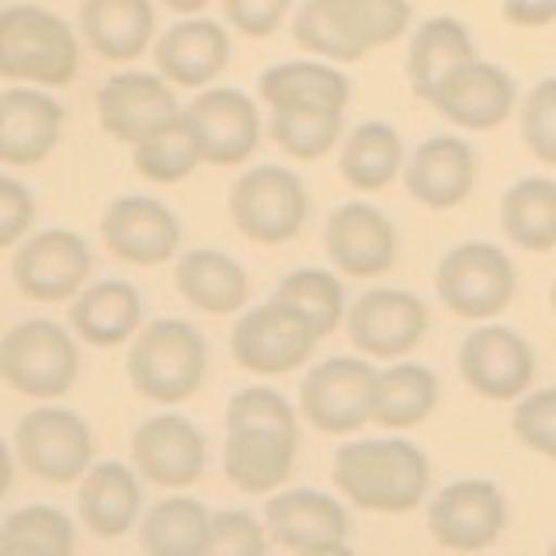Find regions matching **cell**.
<instances>
[{
  "instance_id": "35",
  "label": "cell",
  "mask_w": 556,
  "mask_h": 556,
  "mask_svg": "<svg viewBox=\"0 0 556 556\" xmlns=\"http://www.w3.org/2000/svg\"><path fill=\"white\" fill-rule=\"evenodd\" d=\"M268 136L278 150H286L292 161L313 164L327 156L344 136V109L327 104H282L268 109Z\"/></svg>"
},
{
  "instance_id": "27",
  "label": "cell",
  "mask_w": 556,
  "mask_h": 556,
  "mask_svg": "<svg viewBox=\"0 0 556 556\" xmlns=\"http://www.w3.org/2000/svg\"><path fill=\"white\" fill-rule=\"evenodd\" d=\"M70 327L74 334L94 348H115L132 341L143 327V295L126 278H101L87 282L70 300Z\"/></svg>"
},
{
  "instance_id": "47",
  "label": "cell",
  "mask_w": 556,
  "mask_h": 556,
  "mask_svg": "<svg viewBox=\"0 0 556 556\" xmlns=\"http://www.w3.org/2000/svg\"><path fill=\"white\" fill-rule=\"evenodd\" d=\"M501 14L515 28H546L556 22V0H501Z\"/></svg>"
},
{
  "instance_id": "37",
  "label": "cell",
  "mask_w": 556,
  "mask_h": 556,
  "mask_svg": "<svg viewBox=\"0 0 556 556\" xmlns=\"http://www.w3.org/2000/svg\"><path fill=\"white\" fill-rule=\"evenodd\" d=\"M292 42L330 63H358L369 56L355 39L344 0H303L292 14Z\"/></svg>"
},
{
  "instance_id": "46",
  "label": "cell",
  "mask_w": 556,
  "mask_h": 556,
  "mask_svg": "<svg viewBox=\"0 0 556 556\" xmlns=\"http://www.w3.org/2000/svg\"><path fill=\"white\" fill-rule=\"evenodd\" d=\"M35 223V199L31 191L11 178V174H0V251L17 248Z\"/></svg>"
},
{
  "instance_id": "14",
  "label": "cell",
  "mask_w": 556,
  "mask_h": 556,
  "mask_svg": "<svg viewBox=\"0 0 556 556\" xmlns=\"http://www.w3.org/2000/svg\"><path fill=\"white\" fill-rule=\"evenodd\" d=\"M459 376L469 390L494 404H515L535 382L532 344L504 324H480L459 344Z\"/></svg>"
},
{
  "instance_id": "38",
  "label": "cell",
  "mask_w": 556,
  "mask_h": 556,
  "mask_svg": "<svg viewBox=\"0 0 556 556\" xmlns=\"http://www.w3.org/2000/svg\"><path fill=\"white\" fill-rule=\"evenodd\" d=\"M77 546L74 518L52 504H25L0 521V553L70 556Z\"/></svg>"
},
{
  "instance_id": "39",
  "label": "cell",
  "mask_w": 556,
  "mask_h": 556,
  "mask_svg": "<svg viewBox=\"0 0 556 556\" xmlns=\"http://www.w3.org/2000/svg\"><path fill=\"white\" fill-rule=\"evenodd\" d=\"M275 300H282L295 306L303 317L313 324V330L324 338H330L344 324L348 313V292L344 282L327 268H295L289 271L282 282L275 286Z\"/></svg>"
},
{
  "instance_id": "21",
  "label": "cell",
  "mask_w": 556,
  "mask_h": 556,
  "mask_svg": "<svg viewBox=\"0 0 556 556\" xmlns=\"http://www.w3.org/2000/svg\"><path fill=\"white\" fill-rule=\"evenodd\" d=\"M300 459V431L268 428V425H240L226 428L223 439V473L240 494L268 497L292 477Z\"/></svg>"
},
{
  "instance_id": "26",
  "label": "cell",
  "mask_w": 556,
  "mask_h": 556,
  "mask_svg": "<svg viewBox=\"0 0 556 556\" xmlns=\"http://www.w3.org/2000/svg\"><path fill=\"white\" fill-rule=\"evenodd\" d=\"M77 28L101 60L132 63L156 39V8L153 0H84Z\"/></svg>"
},
{
  "instance_id": "29",
  "label": "cell",
  "mask_w": 556,
  "mask_h": 556,
  "mask_svg": "<svg viewBox=\"0 0 556 556\" xmlns=\"http://www.w3.org/2000/svg\"><path fill=\"white\" fill-rule=\"evenodd\" d=\"M257 98L268 109H282V104H327V109L348 112L355 87L352 77L330 60H286L268 66L257 77Z\"/></svg>"
},
{
  "instance_id": "18",
  "label": "cell",
  "mask_w": 556,
  "mask_h": 556,
  "mask_svg": "<svg viewBox=\"0 0 556 556\" xmlns=\"http://www.w3.org/2000/svg\"><path fill=\"white\" fill-rule=\"evenodd\" d=\"M129 452L139 477L164 491H185L205 473V434L185 414L174 410L139 421L129 439Z\"/></svg>"
},
{
  "instance_id": "4",
  "label": "cell",
  "mask_w": 556,
  "mask_h": 556,
  "mask_svg": "<svg viewBox=\"0 0 556 556\" xmlns=\"http://www.w3.org/2000/svg\"><path fill=\"white\" fill-rule=\"evenodd\" d=\"M80 376L77 338L56 320L31 317L0 338V379L31 400H60Z\"/></svg>"
},
{
  "instance_id": "36",
  "label": "cell",
  "mask_w": 556,
  "mask_h": 556,
  "mask_svg": "<svg viewBox=\"0 0 556 556\" xmlns=\"http://www.w3.org/2000/svg\"><path fill=\"white\" fill-rule=\"evenodd\" d=\"M202 164V150L185 109L161 122L139 143H132V167L153 185H178L195 174Z\"/></svg>"
},
{
  "instance_id": "20",
  "label": "cell",
  "mask_w": 556,
  "mask_h": 556,
  "mask_svg": "<svg viewBox=\"0 0 556 556\" xmlns=\"http://www.w3.org/2000/svg\"><path fill=\"white\" fill-rule=\"evenodd\" d=\"M66 109L46 87L14 84L0 91V164L39 167L63 139Z\"/></svg>"
},
{
  "instance_id": "48",
  "label": "cell",
  "mask_w": 556,
  "mask_h": 556,
  "mask_svg": "<svg viewBox=\"0 0 556 556\" xmlns=\"http://www.w3.org/2000/svg\"><path fill=\"white\" fill-rule=\"evenodd\" d=\"M11 483H14V452L4 439H0V497L11 491Z\"/></svg>"
},
{
  "instance_id": "24",
  "label": "cell",
  "mask_w": 556,
  "mask_h": 556,
  "mask_svg": "<svg viewBox=\"0 0 556 556\" xmlns=\"http://www.w3.org/2000/svg\"><path fill=\"white\" fill-rule=\"evenodd\" d=\"M153 63L174 87L202 91L230 63V31L213 17L185 14L153 39Z\"/></svg>"
},
{
  "instance_id": "12",
  "label": "cell",
  "mask_w": 556,
  "mask_h": 556,
  "mask_svg": "<svg viewBox=\"0 0 556 556\" xmlns=\"http://www.w3.org/2000/svg\"><path fill=\"white\" fill-rule=\"evenodd\" d=\"M428 306L421 295L407 289L379 286L348 306L344 330L355 352L376 362H396L407 358L428 334Z\"/></svg>"
},
{
  "instance_id": "16",
  "label": "cell",
  "mask_w": 556,
  "mask_h": 556,
  "mask_svg": "<svg viewBox=\"0 0 556 556\" xmlns=\"http://www.w3.org/2000/svg\"><path fill=\"white\" fill-rule=\"evenodd\" d=\"M428 104L445 122L466 132H491L511 118L518 104V87L504 66L473 56L434 87Z\"/></svg>"
},
{
  "instance_id": "17",
  "label": "cell",
  "mask_w": 556,
  "mask_h": 556,
  "mask_svg": "<svg viewBox=\"0 0 556 556\" xmlns=\"http://www.w3.org/2000/svg\"><path fill=\"white\" fill-rule=\"evenodd\" d=\"M324 251L348 278H379L396 265L400 237L379 205L352 199L324 223Z\"/></svg>"
},
{
  "instance_id": "51",
  "label": "cell",
  "mask_w": 556,
  "mask_h": 556,
  "mask_svg": "<svg viewBox=\"0 0 556 556\" xmlns=\"http://www.w3.org/2000/svg\"><path fill=\"white\" fill-rule=\"evenodd\" d=\"M549 553H553V556H556V543H553V546H549Z\"/></svg>"
},
{
  "instance_id": "5",
  "label": "cell",
  "mask_w": 556,
  "mask_h": 556,
  "mask_svg": "<svg viewBox=\"0 0 556 556\" xmlns=\"http://www.w3.org/2000/svg\"><path fill=\"white\" fill-rule=\"evenodd\" d=\"M434 292L448 313L463 320H494L518 292L515 261L486 240H466L442 254L434 268Z\"/></svg>"
},
{
  "instance_id": "1",
  "label": "cell",
  "mask_w": 556,
  "mask_h": 556,
  "mask_svg": "<svg viewBox=\"0 0 556 556\" xmlns=\"http://www.w3.org/2000/svg\"><path fill=\"white\" fill-rule=\"evenodd\" d=\"M330 480L338 494L358 511L407 515L421 508L431 491V459L425 448L390 434V439H352L330 459Z\"/></svg>"
},
{
  "instance_id": "25",
  "label": "cell",
  "mask_w": 556,
  "mask_h": 556,
  "mask_svg": "<svg viewBox=\"0 0 556 556\" xmlns=\"http://www.w3.org/2000/svg\"><path fill=\"white\" fill-rule=\"evenodd\" d=\"M139 511H143L139 469L118 459L91 463L77 486V515L84 529L98 539H118L136 529Z\"/></svg>"
},
{
  "instance_id": "30",
  "label": "cell",
  "mask_w": 556,
  "mask_h": 556,
  "mask_svg": "<svg viewBox=\"0 0 556 556\" xmlns=\"http://www.w3.org/2000/svg\"><path fill=\"white\" fill-rule=\"evenodd\" d=\"M477 56L473 35L452 14H434L410 31L407 46V80L414 94L428 101L452 70Z\"/></svg>"
},
{
  "instance_id": "7",
  "label": "cell",
  "mask_w": 556,
  "mask_h": 556,
  "mask_svg": "<svg viewBox=\"0 0 556 556\" xmlns=\"http://www.w3.org/2000/svg\"><path fill=\"white\" fill-rule=\"evenodd\" d=\"M14 456L35 480L66 486L77 483L94 463L91 425L77 410L56 407L42 400V407L28 410L14 428Z\"/></svg>"
},
{
  "instance_id": "49",
  "label": "cell",
  "mask_w": 556,
  "mask_h": 556,
  "mask_svg": "<svg viewBox=\"0 0 556 556\" xmlns=\"http://www.w3.org/2000/svg\"><path fill=\"white\" fill-rule=\"evenodd\" d=\"M161 4L167 8V11H174V14H202L205 8H208V0H161Z\"/></svg>"
},
{
  "instance_id": "34",
  "label": "cell",
  "mask_w": 556,
  "mask_h": 556,
  "mask_svg": "<svg viewBox=\"0 0 556 556\" xmlns=\"http://www.w3.org/2000/svg\"><path fill=\"white\" fill-rule=\"evenodd\" d=\"M501 230L518 251L546 254L556 248V181L543 174L518 178L501 195Z\"/></svg>"
},
{
  "instance_id": "43",
  "label": "cell",
  "mask_w": 556,
  "mask_h": 556,
  "mask_svg": "<svg viewBox=\"0 0 556 556\" xmlns=\"http://www.w3.org/2000/svg\"><path fill=\"white\" fill-rule=\"evenodd\" d=\"M300 417L295 404L271 387H243L230 400H226L223 425L240 428V425H268V428H295L300 431Z\"/></svg>"
},
{
  "instance_id": "45",
  "label": "cell",
  "mask_w": 556,
  "mask_h": 556,
  "mask_svg": "<svg viewBox=\"0 0 556 556\" xmlns=\"http://www.w3.org/2000/svg\"><path fill=\"white\" fill-rule=\"evenodd\" d=\"M295 0H223L226 25L248 39H271L286 25Z\"/></svg>"
},
{
  "instance_id": "3",
  "label": "cell",
  "mask_w": 556,
  "mask_h": 556,
  "mask_svg": "<svg viewBox=\"0 0 556 556\" xmlns=\"http://www.w3.org/2000/svg\"><path fill=\"white\" fill-rule=\"evenodd\" d=\"M208 344L199 327L178 317H161L139 327L129 344L126 376L132 390L153 404H185L205 382Z\"/></svg>"
},
{
  "instance_id": "44",
  "label": "cell",
  "mask_w": 556,
  "mask_h": 556,
  "mask_svg": "<svg viewBox=\"0 0 556 556\" xmlns=\"http://www.w3.org/2000/svg\"><path fill=\"white\" fill-rule=\"evenodd\" d=\"M271 535L257 515L243 508H219L208 521V553L219 556H261L268 553Z\"/></svg>"
},
{
  "instance_id": "31",
  "label": "cell",
  "mask_w": 556,
  "mask_h": 556,
  "mask_svg": "<svg viewBox=\"0 0 556 556\" xmlns=\"http://www.w3.org/2000/svg\"><path fill=\"white\" fill-rule=\"evenodd\" d=\"M338 170L348 185L365 191V195L390 188L404 174V139L390 122H358L341 143Z\"/></svg>"
},
{
  "instance_id": "13",
  "label": "cell",
  "mask_w": 556,
  "mask_h": 556,
  "mask_svg": "<svg viewBox=\"0 0 556 556\" xmlns=\"http://www.w3.org/2000/svg\"><path fill=\"white\" fill-rule=\"evenodd\" d=\"M504 529H508V501L494 480H452L428 501V532L442 549H491Z\"/></svg>"
},
{
  "instance_id": "11",
  "label": "cell",
  "mask_w": 556,
  "mask_h": 556,
  "mask_svg": "<svg viewBox=\"0 0 556 556\" xmlns=\"http://www.w3.org/2000/svg\"><path fill=\"white\" fill-rule=\"evenodd\" d=\"M91 271V243L63 226L25 237L11 257L14 286L31 303H70L87 286Z\"/></svg>"
},
{
  "instance_id": "41",
  "label": "cell",
  "mask_w": 556,
  "mask_h": 556,
  "mask_svg": "<svg viewBox=\"0 0 556 556\" xmlns=\"http://www.w3.org/2000/svg\"><path fill=\"white\" fill-rule=\"evenodd\" d=\"M518 132H521V143H526V150L539 164L556 167V77L539 80L532 91L521 98Z\"/></svg>"
},
{
  "instance_id": "22",
  "label": "cell",
  "mask_w": 556,
  "mask_h": 556,
  "mask_svg": "<svg viewBox=\"0 0 556 556\" xmlns=\"http://www.w3.org/2000/svg\"><path fill=\"white\" fill-rule=\"evenodd\" d=\"M98 122L118 143H139L147 132H153L161 122L181 112L174 84L161 74H147V70H122L112 74L98 87L94 94Z\"/></svg>"
},
{
  "instance_id": "15",
  "label": "cell",
  "mask_w": 556,
  "mask_h": 556,
  "mask_svg": "<svg viewBox=\"0 0 556 556\" xmlns=\"http://www.w3.org/2000/svg\"><path fill=\"white\" fill-rule=\"evenodd\" d=\"M185 115L195 129L202 164L213 167L248 164L261 143V132H265L257 104L237 87H202Z\"/></svg>"
},
{
  "instance_id": "40",
  "label": "cell",
  "mask_w": 556,
  "mask_h": 556,
  "mask_svg": "<svg viewBox=\"0 0 556 556\" xmlns=\"http://www.w3.org/2000/svg\"><path fill=\"white\" fill-rule=\"evenodd\" d=\"M344 11L365 52L400 42L414 22L410 0H344Z\"/></svg>"
},
{
  "instance_id": "8",
  "label": "cell",
  "mask_w": 556,
  "mask_h": 556,
  "mask_svg": "<svg viewBox=\"0 0 556 556\" xmlns=\"http://www.w3.org/2000/svg\"><path fill=\"white\" fill-rule=\"evenodd\" d=\"M379 369L365 355H330L303 376L300 414L324 434H355L372 421Z\"/></svg>"
},
{
  "instance_id": "19",
  "label": "cell",
  "mask_w": 556,
  "mask_h": 556,
  "mask_svg": "<svg viewBox=\"0 0 556 556\" xmlns=\"http://www.w3.org/2000/svg\"><path fill=\"white\" fill-rule=\"evenodd\" d=\"M181 237V219L150 195H122L101 216L104 248L136 268H153L178 257Z\"/></svg>"
},
{
  "instance_id": "32",
  "label": "cell",
  "mask_w": 556,
  "mask_h": 556,
  "mask_svg": "<svg viewBox=\"0 0 556 556\" xmlns=\"http://www.w3.org/2000/svg\"><path fill=\"white\" fill-rule=\"evenodd\" d=\"M213 511L188 494H170L139 518V546L150 556H205Z\"/></svg>"
},
{
  "instance_id": "33",
  "label": "cell",
  "mask_w": 556,
  "mask_h": 556,
  "mask_svg": "<svg viewBox=\"0 0 556 556\" xmlns=\"http://www.w3.org/2000/svg\"><path fill=\"white\" fill-rule=\"evenodd\" d=\"M439 376L421 362H390L379 369L372 421L390 431H407L428 421L439 407Z\"/></svg>"
},
{
  "instance_id": "50",
  "label": "cell",
  "mask_w": 556,
  "mask_h": 556,
  "mask_svg": "<svg viewBox=\"0 0 556 556\" xmlns=\"http://www.w3.org/2000/svg\"><path fill=\"white\" fill-rule=\"evenodd\" d=\"M549 303H553V309H556V282H553V289H549Z\"/></svg>"
},
{
  "instance_id": "42",
  "label": "cell",
  "mask_w": 556,
  "mask_h": 556,
  "mask_svg": "<svg viewBox=\"0 0 556 556\" xmlns=\"http://www.w3.org/2000/svg\"><path fill=\"white\" fill-rule=\"evenodd\" d=\"M511 431L526 448L556 463V387L521 393L511 410Z\"/></svg>"
},
{
  "instance_id": "23",
  "label": "cell",
  "mask_w": 556,
  "mask_h": 556,
  "mask_svg": "<svg viewBox=\"0 0 556 556\" xmlns=\"http://www.w3.org/2000/svg\"><path fill=\"white\" fill-rule=\"evenodd\" d=\"M404 188L414 202L434 208V213L463 205L477 188L473 147L452 132L428 136L404 161Z\"/></svg>"
},
{
  "instance_id": "2",
  "label": "cell",
  "mask_w": 556,
  "mask_h": 556,
  "mask_svg": "<svg viewBox=\"0 0 556 556\" xmlns=\"http://www.w3.org/2000/svg\"><path fill=\"white\" fill-rule=\"evenodd\" d=\"M80 74L74 25L39 4L0 8V80L66 87Z\"/></svg>"
},
{
  "instance_id": "6",
  "label": "cell",
  "mask_w": 556,
  "mask_h": 556,
  "mask_svg": "<svg viewBox=\"0 0 556 556\" xmlns=\"http://www.w3.org/2000/svg\"><path fill=\"white\" fill-rule=\"evenodd\" d=\"M230 219L237 230L265 248H278L303 233L309 216L306 185L295 170L282 164L248 167L230 188Z\"/></svg>"
},
{
  "instance_id": "10",
  "label": "cell",
  "mask_w": 556,
  "mask_h": 556,
  "mask_svg": "<svg viewBox=\"0 0 556 556\" xmlns=\"http://www.w3.org/2000/svg\"><path fill=\"white\" fill-rule=\"evenodd\" d=\"M265 526L275 546L300 556H338L352 546L344 501L317 486H278L265 501Z\"/></svg>"
},
{
  "instance_id": "9",
  "label": "cell",
  "mask_w": 556,
  "mask_h": 556,
  "mask_svg": "<svg viewBox=\"0 0 556 556\" xmlns=\"http://www.w3.org/2000/svg\"><path fill=\"white\" fill-rule=\"evenodd\" d=\"M320 334L300 309L271 300L240 313L230 330V355L240 369L257 376H286L313 358Z\"/></svg>"
},
{
  "instance_id": "28",
  "label": "cell",
  "mask_w": 556,
  "mask_h": 556,
  "mask_svg": "<svg viewBox=\"0 0 556 556\" xmlns=\"http://www.w3.org/2000/svg\"><path fill=\"white\" fill-rule=\"evenodd\" d=\"M174 286H178L188 306L213 313V317L240 313L248 306V295H251L248 268H243L237 257L216 248H195V251L178 254Z\"/></svg>"
}]
</instances>
